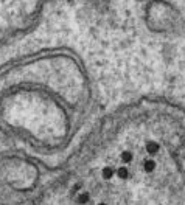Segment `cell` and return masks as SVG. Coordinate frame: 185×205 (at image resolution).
<instances>
[{"label":"cell","instance_id":"cell-1","mask_svg":"<svg viewBox=\"0 0 185 205\" xmlns=\"http://www.w3.org/2000/svg\"><path fill=\"white\" fill-rule=\"evenodd\" d=\"M30 0H0V34L14 27Z\"/></svg>","mask_w":185,"mask_h":205}]
</instances>
